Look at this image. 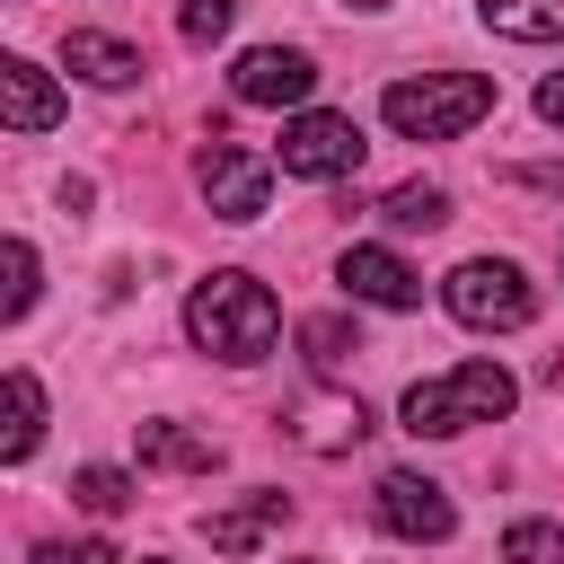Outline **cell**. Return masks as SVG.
<instances>
[{
	"instance_id": "obj_15",
	"label": "cell",
	"mask_w": 564,
	"mask_h": 564,
	"mask_svg": "<svg viewBox=\"0 0 564 564\" xmlns=\"http://www.w3.org/2000/svg\"><path fill=\"white\" fill-rule=\"evenodd\" d=\"M476 18L511 44H564V0H476Z\"/></svg>"
},
{
	"instance_id": "obj_13",
	"label": "cell",
	"mask_w": 564,
	"mask_h": 564,
	"mask_svg": "<svg viewBox=\"0 0 564 564\" xmlns=\"http://www.w3.org/2000/svg\"><path fill=\"white\" fill-rule=\"evenodd\" d=\"M62 70H79L88 88H123V79H141V53H132L123 35H97V26H70V35H62Z\"/></svg>"
},
{
	"instance_id": "obj_19",
	"label": "cell",
	"mask_w": 564,
	"mask_h": 564,
	"mask_svg": "<svg viewBox=\"0 0 564 564\" xmlns=\"http://www.w3.org/2000/svg\"><path fill=\"white\" fill-rule=\"evenodd\" d=\"M70 502L97 511V520H115V511H132V476H123V467H79V476H70Z\"/></svg>"
},
{
	"instance_id": "obj_8",
	"label": "cell",
	"mask_w": 564,
	"mask_h": 564,
	"mask_svg": "<svg viewBox=\"0 0 564 564\" xmlns=\"http://www.w3.org/2000/svg\"><path fill=\"white\" fill-rule=\"evenodd\" d=\"M379 520H388L397 538H414V546H441V538L458 529L449 494H441L432 476H414V467H388V476H379Z\"/></svg>"
},
{
	"instance_id": "obj_1",
	"label": "cell",
	"mask_w": 564,
	"mask_h": 564,
	"mask_svg": "<svg viewBox=\"0 0 564 564\" xmlns=\"http://www.w3.org/2000/svg\"><path fill=\"white\" fill-rule=\"evenodd\" d=\"M185 335H194L212 361H264L273 335H282V308H273V291H264L256 273L220 264V273L194 282V300H185Z\"/></svg>"
},
{
	"instance_id": "obj_16",
	"label": "cell",
	"mask_w": 564,
	"mask_h": 564,
	"mask_svg": "<svg viewBox=\"0 0 564 564\" xmlns=\"http://www.w3.org/2000/svg\"><path fill=\"white\" fill-rule=\"evenodd\" d=\"M35 441H44V388H35V370H9V432H0V458L18 467V458H35Z\"/></svg>"
},
{
	"instance_id": "obj_9",
	"label": "cell",
	"mask_w": 564,
	"mask_h": 564,
	"mask_svg": "<svg viewBox=\"0 0 564 564\" xmlns=\"http://www.w3.org/2000/svg\"><path fill=\"white\" fill-rule=\"evenodd\" d=\"M335 273H344V291L370 300V308H414V300H423V273H414L397 247H344Z\"/></svg>"
},
{
	"instance_id": "obj_24",
	"label": "cell",
	"mask_w": 564,
	"mask_h": 564,
	"mask_svg": "<svg viewBox=\"0 0 564 564\" xmlns=\"http://www.w3.org/2000/svg\"><path fill=\"white\" fill-rule=\"evenodd\" d=\"M538 115L564 132V70H546V79H538Z\"/></svg>"
},
{
	"instance_id": "obj_12",
	"label": "cell",
	"mask_w": 564,
	"mask_h": 564,
	"mask_svg": "<svg viewBox=\"0 0 564 564\" xmlns=\"http://www.w3.org/2000/svg\"><path fill=\"white\" fill-rule=\"evenodd\" d=\"M282 520H291V494H273V485H264V494H247V502L212 511V520H203V538H212L220 555H247V546H264Z\"/></svg>"
},
{
	"instance_id": "obj_27",
	"label": "cell",
	"mask_w": 564,
	"mask_h": 564,
	"mask_svg": "<svg viewBox=\"0 0 564 564\" xmlns=\"http://www.w3.org/2000/svg\"><path fill=\"white\" fill-rule=\"evenodd\" d=\"M150 564H159V555H150Z\"/></svg>"
},
{
	"instance_id": "obj_7",
	"label": "cell",
	"mask_w": 564,
	"mask_h": 564,
	"mask_svg": "<svg viewBox=\"0 0 564 564\" xmlns=\"http://www.w3.org/2000/svg\"><path fill=\"white\" fill-rule=\"evenodd\" d=\"M308 88H317V62L300 44H247L229 62V97L238 106H308Z\"/></svg>"
},
{
	"instance_id": "obj_21",
	"label": "cell",
	"mask_w": 564,
	"mask_h": 564,
	"mask_svg": "<svg viewBox=\"0 0 564 564\" xmlns=\"http://www.w3.org/2000/svg\"><path fill=\"white\" fill-rule=\"evenodd\" d=\"M229 18H238V0H185V9H176V35H185V44H220Z\"/></svg>"
},
{
	"instance_id": "obj_25",
	"label": "cell",
	"mask_w": 564,
	"mask_h": 564,
	"mask_svg": "<svg viewBox=\"0 0 564 564\" xmlns=\"http://www.w3.org/2000/svg\"><path fill=\"white\" fill-rule=\"evenodd\" d=\"M520 185H538V194H564V167H511Z\"/></svg>"
},
{
	"instance_id": "obj_2",
	"label": "cell",
	"mask_w": 564,
	"mask_h": 564,
	"mask_svg": "<svg viewBox=\"0 0 564 564\" xmlns=\"http://www.w3.org/2000/svg\"><path fill=\"white\" fill-rule=\"evenodd\" d=\"M511 405H520V388H511L502 361H458V370H441V379H414L397 414H405L414 441H449V432H467V423H502Z\"/></svg>"
},
{
	"instance_id": "obj_20",
	"label": "cell",
	"mask_w": 564,
	"mask_h": 564,
	"mask_svg": "<svg viewBox=\"0 0 564 564\" xmlns=\"http://www.w3.org/2000/svg\"><path fill=\"white\" fill-rule=\"evenodd\" d=\"M502 564H564V529L555 520H511L502 529Z\"/></svg>"
},
{
	"instance_id": "obj_6",
	"label": "cell",
	"mask_w": 564,
	"mask_h": 564,
	"mask_svg": "<svg viewBox=\"0 0 564 564\" xmlns=\"http://www.w3.org/2000/svg\"><path fill=\"white\" fill-rule=\"evenodd\" d=\"M194 185H203V203L220 212V220H256L264 212V194H273V159H256V150H238V141H203V159H194Z\"/></svg>"
},
{
	"instance_id": "obj_22",
	"label": "cell",
	"mask_w": 564,
	"mask_h": 564,
	"mask_svg": "<svg viewBox=\"0 0 564 564\" xmlns=\"http://www.w3.org/2000/svg\"><path fill=\"white\" fill-rule=\"evenodd\" d=\"M26 308H35V247L9 238V300H0V317H26Z\"/></svg>"
},
{
	"instance_id": "obj_4",
	"label": "cell",
	"mask_w": 564,
	"mask_h": 564,
	"mask_svg": "<svg viewBox=\"0 0 564 564\" xmlns=\"http://www.w3.org/2000/svg\"><path fill=\"white\" fill-rule=\"evenodd\" d=\"M441 308H449L458 326H476V335H511V326L538 317V282H529L511 256H467V264L441 282Z\"/></svg>"
},
{
	"instance_id": "obj_18",
	"label": "cell",
	"mask_w": 564,
	"mask_h": 564,
	"mask_svg": "<svg viewBox=\"0 0 564 564\" xmlns=\"http://www.w3.org/2000/svg\"><path fill=\"white\" fill-rule=\"evenodd\" d=\"M379 220H388V229H441V220H449V194H441V185H397V194L379 203Z\"/></svg>"
},
{
	"instance_id": "obj_26",
	"label": "cell",
	"mask_w": 564,
	"mask_h": 564,
	"mask_svg": "<svg viewBox=\"0 0 564 564\" xmlns=\"http://www.w3.org/2000/svg\"><path fill=\"white\" fill-rule=\"evenodd\" d=\"M344 9H388V0H344Z\"/></svg>"
},
{
	"instance_id": "obj_11",
	"label": "cell",
	"mask_w": 564,
	"mask_h": 564,
	"mask_svg": "<svg viewBox=\"0 0 564 564\" xmlns=\"http://www.w3.org/2000/svg\"><path fill=\"white\" fill-rule=\"evenodd\" d=\"M361 432H370L361 397H335V388H326V397H300V405H291V441H300V449H317V458L352 449Z\"/></svg>"
},
{
	"instance_id": "obj_3",
	"label": "cell",
	"mask_w": 564,
	"mask_h": 564,
	"mask_svg": "<svg viewBox=\"0 0 564 564\" xmlns=\"http://www.w3.org/2000/svg\"><path fill=\"white\" fill-rule=\"evenodd\" d=\"M379 115H388V132H405V141H458V132H476V123L494 115V79H485V70H423V79H388Z\"/></svg>"
},
{
	"instance_id": "obj_14",
	"label": "cell",
	"mask_w": 564,
	"mask_h": 564,
	"mask_svg": "<svg viewBox=\"0 0 564 564\" xmlns=\"http://www.w3.org/2000/svg\"><path fill=\"white\" fill-rule=\"evenodd\" d=\"M132 441H141V467H176V476H212L220 467V441L185 432V423H132Z\"/></svg>"
},
{
	"instance_id": "obj_5",
	"label": "cell",
	"mask_w": 564,
	"mask_h": 564,
	"mask_svg": "<svg viewBox=\"0 0 564 564\" xmlns=\"http://www.w3.org/2000/svg\"><path fill=\"white\" fill-rule=\"evenodd\" d=\"M361 123L352 115H326V106H300L291 123H282V141H273V167L282 176H308V185H326V176H352L361 167Z\"/></svg>"
},
{
	"instance_id": "obj_10",
	"label": "cell",
	"mask_w": 564,
	"mask_h": 564,
	"mask_svg": "<svg viewBox=\"0 0 564 564\" xmlns=\"http://www.w3.org/2000/svg\"><path fill=\"white\" fill-rule=\"evenodd\" d=\"M0 123H9V132H53V123H62V88H53L26 53L0 62Z\"/></svg>"
},
{
	"instance_id": "obj_17",
	"label": "cell",
	"mask_w": 564,
	"mask_h": 564,
	"mask_svg": "<svg viewBox=\"0 0 564 564\" xmlns=\"http://www.w3.org/2000/svg\"><path fill=\"white\" fill-rule=\"evenodd\" d=\"M300 352H308V370H317V379H335V370H352L361 326H352V317H308V326H300Z\"/></svg>"
},
{
	"instance_id": "obj_23",
	"label": "cell",
	"mask_w": 564,
	"mask_h": 564,
	"mask_svg": "<svg viewBox=\"0 0 564 564\" xmlns=\"http://www.w3.org/2000/svg\"><path fill=\"white\" fill-rule=\"evenodd\" d=\"M35 564H123V555H115L106 538H79V546H70V538H44V546H35Z\"/></svg>"
}]
</instances>
